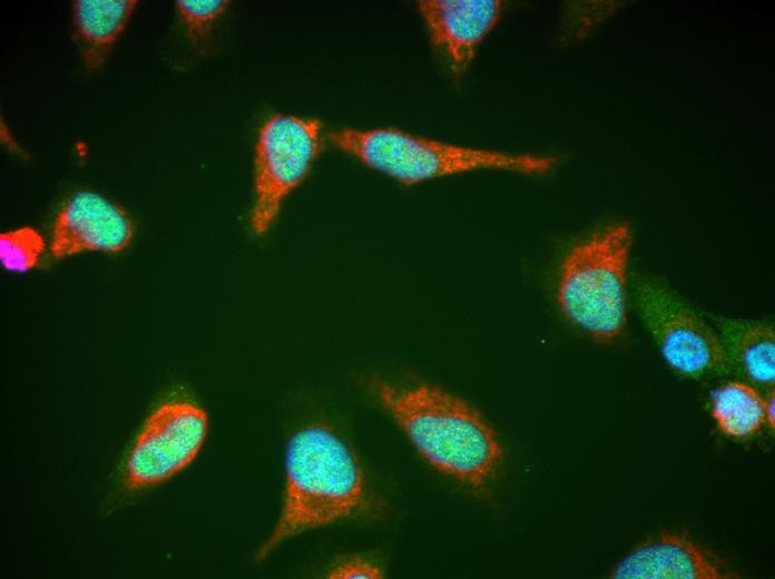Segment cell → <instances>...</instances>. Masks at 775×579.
<instances>
[{
	"mask_svg": "<svg viewBox=\"0 0 775 579\" xmlns=\"http://www.w3.org/2000/svg\"><path fill=\"white\" fill-rule=\"evenodd\" d=\"M384 409L419 453L442 473L465 484L483 485L497 471L502 449L482 414L438 386H400L376 380Z\"/></svg>",
	"mask_w": 775,
	"mask_h": 579,
	"instance_id": "6da1fadb",
	"label": "cell"
},
{
	"mask_svg": "<svg viewBox=\"0 0 775 579\" xmlns=\"http://www.w3.org/2000/svg\"><path fill=\"white\" fill-rule=\"evenodd\" d=\"M281 516L256 559L266 558L290 537L352 514L364 497L361 465L332 430L311 425L288 441Z\"/></svg>",
	"mask_w": 775,
	"mask_h": 579,
	"instance_id": "7a4b0ae2",
	"label": "cell"
},
{
	"mask_svg": "<svg viewBox=\"0 0 775 579\" xmlns=\"http://www.w3.org/2000/svg\"><path fill=\"white\" fill-rule=\"evenodd\" d=\"M328 139L366 167L404 185L482 169L543 175L556 164L551 156L460 146L392 127L344 128Z\"/></svg>",
	"mask_w": 775,
	"mask_h": 579,
	"instance_id": "3957f363",
	"label": "cell"
},
{
	"mask_svg": "<svg viewBox=\"0 0 775 579\" xmlns=\"http://www.w3.org/2000/svg\"><path fill=\"white\" fill-rule=\"evenodd\" d=\"M632 234L611 225L577 244L565 257L557 301L570 323L608 343L627 323V276Z\"/></svg>",
	"mask_w": 775,
	"mask_h": 579,
	"instance_id": "277c9868",
	"label": "cell"
},
{
	"mask_svg": "<svg viewBox=\"0 0 775 579\" xmlns=\"http://www.w3.org/2000/svg\"><path fill=\"white\" fill-rule=\"evenodd\" d=\"M635 300L663 359L674 371L691 379L730 373L718 333L669 288L641 277L635 283Z\"/></svg>",
	"mask_w": 775,
	"mask_h": 579,
	"instance_id": "5b68a950",
	"label": "cell"
},
{
	"mask_svg": "<svg viewBox=\"0 0 775 579\" xmlns=\"http://www.w3.org/2000/svg\"><path fill=\"white\" fill-rule=\"evenodd\" d=\"M316 119L277 114L262 126L255 147V202L251 225L264 234L285 197L307 176L320 151Z\"/></svg>",
	"mask_w": 775,
	"mask_h": 579,
	"instance_id": "8992f818",
	"label": "cell"
},
{
	"mask_svg": "<svg viewBox=\"0 0 775 579\" xmlns=\"http://www.w3.org/2000/svg\"><path fill=\"white\" fill-rule=\"evenodd\" d=\"M208 431V416L198 404L171 399L156 406L134 440L122 470V484L140 491L165 482L200 451Z\"/></svg>",
	"mask_w": 775,
	"mask_h": 579,
	"instance_id": "52a82bcc",
	"label": "cell"
},
{
	"mask_svg": "<svg viewBox=\"0 0 775 579\" xmlns=\"http://www.w3.org/2000/svg\"><path fill=\"white\" fill-rule=\"evenodd\" d=\"M134 237L133 222L118 204L89 190L72 194L56 216L51 255L63 259L82 252L116 254Z\"/></svg>",
	"mask_w": 775,
	"mask_h": 579,
	"instance_id": "ba28073f",
	"label": "cell"
},
{
	"mask_svg": "<svg viewBox=\"0 0 775 579\" xmlns=\"http://www.w3.org/2000/svg\"><path fill=\"white\" fill-rule=\"evenodd\" d=\"M416 6L431 42L455 76L468 70L501 16L497 0H421Z\"/></svg>",
	"mask_w": 775,
	"mask_h": 579,
	"instance_id": "9c48e42d",
	"label": "cell"
},
{
	"mask_svg": "<svg viewBox=\"0 0 775 579\" xmlns=\"http://www.w3.org/2000/svg\"><path fill=\"white\" fill-rule=\"evenodd\" d=\"M612 579H729L737 573L710 551L684 536L663 532L625 555Z\"/></svg>",
	"mask_w": 775,
	"mask_h": 579,
	"instance_id": "30bf717a",
	"label": "cell"
},
{
	"mask_svg": "<svg viewBox=\"0 0 775 579\" xmlns=\"http://www.w3.org/2000/svg\"><path fill=\"white\" fill-rule=\"evenodd\" d=\"M732 369L749 381L771 385L775 381V332L765 322L716 317L714 320Z\"/></svg>",
	"mask_w": 775,
	"mask_h": 579,
	"instance_id": "8fae6325",
	"label": "cell"
},
{
	"mask_svg": "<svg viewBox=\"0 0 775 579\" xmlns=\"http://www.w3.org/2000/svg\"><path fill=\"white\" fill-rule=\"evenodd\" d=\"M135 0H79L73 3V24L87 68L97 69L107 59L127 27Z\"/></svg>",
	"mask_w": 775,
	"mask_h": 579,
	"instance_id": "7c38bea8",
	"label": "cell"
},
{
	"mask_svg": "<svg viewBox=\"0 0 775 579\" xmlns=\"http://www.w3.org/2000/svg\"><path fill=\"white\" fill-rule=\"evenodd\" d=\"M712 415L724 434L747 438L765 423V400L751 385L729 382L714 391Z\"/></svg>",
	"mask_w": 775,
	"mask_h": 579,
	"instance_id": "4fadbf2b",
	"label": "cell"
},
{
	"mask_svg": "<svg viewBox=\"0 0 775 579\" xmlns=\"http://www.w3.org/2000/svg\"><path fill=\"white\" fill-rule=\"evenodd\" d=\"M43 251L42 236L31 227L24 226L0 234V259L8 271L23 273L32 269Z\"/></svg>",
	"mask_w": 775,
	"mask_h": 579,
	"instance_id": "5bb4252c",
	"label": "cell"
},
{
	"mask_svg": "<svg viewBox=\"0 0 775 579\" xmlns=\"http://www.w3.org/2000/svg\"><path fill=\"white\" fill-rule=\"evenodd\" d=\"M225 0L188 1L179 0L176 8L189 38L203 42L208 38L214 22L228 6Z\"/></svg>",
	"mask_w": 775,
	"mask_h": 579,
	"instance_id": "9a60e30c",
	"label": "cell"
},
{
	"mask_svg": "<svg viewBox=\"0 0 775 579\" xmlns=\"http://www.w3.org/2000/svg\"><path fill=\"white\" fill-rule=\"evenodd\" d=\"M328 578H364L379 579L383 577L382 569L374 562L364 558L354 557L345 559L334 566L327 573Z\"/></svg>",
	"mask_w": 775,
	"mask_h": 579,
	"instance_id": "2e32d148",
	"label": "cell"
},
{
	"mask_svg": "<svg viewBox=\"0 0 775 579\" xmlns=\"http://www.w3.org/2000/svg\"><path fill=\"white\" fill-rule=\"evenodd\" d=\"M775 404H774V392H772L767 400H765V421L768 423L769 428L774 430V418H775Z\"/></svg>",
	"mask_w": 775,
	"mask_h": 579,
	"instance_id": "e0dca14e",
	"label": "cell"
}]
</instances>
